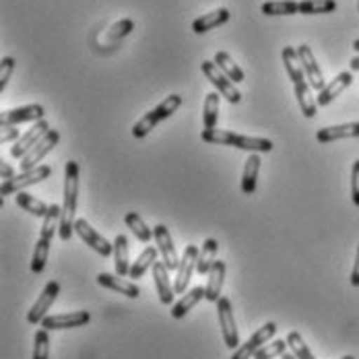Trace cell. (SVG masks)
Instances as JSON below:
<instances>
[{
  "label": "cell",
  "instance_id": "cell-13",
  "mask_svg": "<svg viewBox=\"0 0 359 359\" xmlns=\"http://www.w3.org/2000/svg\"><path fill=\"white\" fill-rule=\"evenodd\" d=\"M89 323H91V314L85 312V310H79V312L46 316L39 326L46 328V330H69V328H79V326H85Z\"/></svg>",
  "mask_w": 359,
  "mask_h": 359
},
{
  "label": "cell",
  "instance_id": "cell-35",
  "mask_svg": "<svg viewBox=\"0 0 359 359\" xmlns=\"http://www.w3.org/2000/svg\"><path fill=\"white\" fill-rule=\"evenodd\" d=\"M337 11V0H302L299 13L302 15H328Z\"/></svg>",
  "mask_w": 359,
  "mask_h": 359
},
{
  "label": "cell",
  "instance_id": "cell-41",
  "mask_svg": "<svg viewBox=\"0 0 359 359\" xmlns=\"http://www.w3.org/2000/svg\"><path fill=\"white\" fill-rule=\"evenodd\" d=\"M13 71H15V58L13 56H4L0 60V93H4L11 76H13Z\"/></svg>",
  "mask_w": 359,
  "mask_h": 359
},
{
  "label": "cell",
  "instance_id": "cell-3",
  "mask_svg": "<svg viewBox=\"0 0 359 359\" xmlns=\"http://www.w3.org/2000/svg\"><path fill=\"white\" fill-rule=\"evenodd\" d=\"M201 139L205 143L211 144H227V147H236L240 151H250V153H271L273 151V141L269 139H258V137H244L231 130H223V128H211V130H203Z\"/></svg>",
  "mask_w": 359,
  "mask_h": 359
},
{
  "label": "cell",
  "instance_id": "cell-45",
  "mask_svg": "<svg viewBox=\"0 0 359 359\" xmlns=\"http://www.w3.org/2000/svg\"><path fill=\"white\" fill-rule=\"evenodd\" d=\"M0 176H2V182L15 178V174H13V168H11V165H6L4 161H0Z\"/></svg>",
  "mask_w": 359,
  "mask_h": 359
},
{
  "label": "cell",
  "instance_id": "cell-30",
  "mask_svg": "<svg viewBox=\"0 0 359 359\" xmlns=\"http://www.w3.org/2000/svg\"><path fill=\"white\" fill-rule=\"evenodd\" d=\"M260 11H262V15H269V17L297 15L299 2H295V0H266V2H262Z\"/></svg>",
  "mask_w": 359,
  "mask_h": 359
},
{
  "label": "cell",
  "instance_id": "cell-16",
  "mask_svg": "<svg viewBox=\"0 0 359 359\" xmlns=\"http://www.w3.org/2000/svg\"><path fill=\"white\" fill-rule=\"evenodd\" d=\"M50 133V126H48V122L46 120H39L36 122L29 130H25L23 133V137L15 143V147L11 149V157H15V159H23V155L27 153V151H32L34 147H36L46 135Z\"/></svg>",
  "mask_w": 359,
  "mask_h": 359
},
{
  "label": "cell",
  "instance_id": "cell-14",
  "mask_svg": "<svg viewBox=\"0 0 359 359\" xmlns=\"http://www.w3.org/2000/svg\"><path fill=\"white\" fill-rule=\"evenodd\" d=\"M153 238H155V244H157V250L163 256V262L170 271H178L180 258L176 246H174V240H172V233L165 225H155L153 229Z\"/></svg>",
  "mask_w": 359,
  "mask_h": 359
},
{
  "label": "cell",
  "instance_id": "cell-20",
  "mask_svg": "<svg viewBox=\"0 0 359 359\" xmlns=\"http://www.w3.org/2000/svg\"><path fill=\"white\" fill-rule=\"evenodd\" d=\"M97 283H100L102 287L111 289V291H116V293H120V295H126V297H130V299H137V297L141 295V289H139L137 283L126 281V279L120 277V275L100 273V275H97Z\"/></svg>",
  "mask_w": 359,
  "mask_h": 359
},
{
  "label": "cell",
  "instance_id": "cell-7",
  "mask_svg": "<svg viewBox=\"0 0 359 359\" xmlns=\"http://www.w3.org/2000/svg\"><path fill=\"white\" fill-rule=\"evenodd\" d=\"M50 176H52V168H50V165H39V168L29 170V172H21L19 176H15V178L2 182V186H0V194H2V196L19 194V192H23L27 186L39 184V182H43V180L50 178Z\"/></svg>",
  "mask_w": 359,
  "mask_h": 359
},
{
  "label": "cell",
  "instance_id": "cell-17",
  "mask_svg": "<svg viewBox=\"0 0 359 359\" xmlns=\"http://www.w3.org/2000/svg\"><path fill=\"white\" fill-rule=\"evenodd\" d=\"M39 120H43V106L32 104V106H23V108L2 111L0 114V128L25 124V122H39Z\"/></svg>",
  "mask_w": 359,
  "mask_h": 359
},
{
  "label": "cell",
  "instance_id": "cell-21",
  "mask_svg": "<svg viewBox=\"0 0 359 359\" xmlns=\"http://www.w3.org/2000/svg\"><path fill=\"white\" fill-rule=\"evenodd\" d=\"M341 139H359V122H347L339 126H326L316 133L318 143H334Z\"/></svg>",
  "mask_w": 359,
  "mask_h": 359
},
{
  "label": "cell",
  "instance_id": "cell-31",
  "mask_svg": "<svg viewBox=\"0 0 359 359\" xmlns=\"http://www.w3.org/2000/svg\"><path fill=\"white\" fill-rule=\"evenodd\" d=\"M15 203H17V207H21L23 211H27V213H32L34 217H39V219H43V217L48 215V211H50V205H46L43 201H39L36 198L34 194H29V192H19L17 196H15Z\"/></svg>",
  "mask_w": 359,
  "mask_h": 359
},
{
  "label": "cell",
  "instance_id": "cell-32",
  "mask_svg": "<svg viewBox=\"0 0 359 359\" xmlns=\"http://www.w3.org/2000/svg\"><path fill=\"white\" fill-rule=\"evenodd\" d=\"M157 254L159 250L157 248H153V246H147L141 254H139V258L133 262V266H130V279H141L144 273L149 271V269H153V264L157 262Z\"/></svg>",
  "mask_w": 359,
  "mask_h": 359
},
{
  "label": "cell",
  "instance_id": "cell-22",
  "mask_svg": "<svg viewBox=\"0 0 359 359\" xmlns=\"http://www.w3.org/2000/svg\"><path fill=\"white\" fill-rule=\"evenodd\" d=\"M227 21H229V11H227V8H215V11H211V13H207V15L194 19L192 32L198 34V36H203V34H207V32H211V29H215V27H221V25L227 23Z\"/></svg>",
  "mask_w": 359,
  "mask_h": 359
},
{
  "label": "cell",
  "instance_id": "cell-37",
  "mask_svg": "<svg viewBox=\"0 0 359 359\" xmlns=\"http://www.w3.org/2000/svg\"><path fill=\"white\" fill-rule=\"evenodd\" d=\"M285 341H287L289 351H291L297 359H316L314 358V353L310 351V347L306 345V341H304V337H302L299 332L291 330Z\"/></svg>",
  "mask_w": 359,
  "mask_h": 359
},
{
  "label": "cell",
  "instance_id": "cell-26",
  "mask_svg": "<svg viewBox=\"0 0 359 359\" xmlns=\"http://www.w3.org/2000/svg\"><path fill=\"white\" fill-rule=\"evenodd\" d=\"M260 153H250L244 165L242 174V192L244 194H254L258 186V172H260Z\"/></svg>",
  "mask_w": 359,
  "mask_h": 359
},
{
  "label": "cell",
  "instance_id": "cell-1",
  "mask_svg": "<svg viewBox=\"0 0 359 359\" xmlns=\"http://www.w3.org/2000/svg\"><path fill=\"white\" fill-rule=\"evenodd\" d=\"M76 196H79V163L69 161L65 168V196H62V217L58 227V238L69 242L74 231V215H76Z\"/></svg>",
  "mask_w": 359,
  "mask_h": 359
},
{
  "label": "cell",
  "instance_id": "cell-9",
  "mask_svg": "<svg viewBox=\"0 0 359 359\" xmlns=\"http://www.w3.org/2000/svg\"><path fill=\"white\" fill-rule=\"evenodd\" d=\"M74 233H76L91 250L97 252L100 256L108 258L109 254H114V244H109L102 233H97V231L89 225L87 219H76V221H74Z\"/></svg>",
  "mask_w": 359,
  "mask_h": 359
},
{
  "label": "cell",
  "instance_id": "cell-47",
  "mask_svg": "<svg viewBox=\"0 0 359 359\" xmlns=\"http://www.w3.org/2000/svg\"><path fill=\"white\" fill-rule=\"evenodd\" d=\"M281 359H297V358H295L291 351H287V353H283V355H281Z\"/></svg>",
  "mask_w": 359,
  "mask_h": 359
},
{
  "label": "cell",
  "instance_id": "cell-33",
  "mask_svg": "<svg viewBox=\"0 0 359 359\" xmlns=\"http://www.w3.org/2000/svg\"><path fill=\"white\" fill-rule=\"evenodd\" d=\"M215 62L217 67L221 69V71L225 72L227 76H229V81H233V83H242L244 79H246V74H244V71L233 62V58L227 54V52H217L215 54Z\"/></svg>",
  "mask_w": 359,
  "mask_h": 359
},
{
  "label": "cell",
  "instance_id": "cell-50",
  "mask_svg": "<svg viewBox=\"0 0 359 359\" xmlns=\"http://www.w3.org/2000/svg\"><path fill=\"white\" fill-rule=\"evenodd\" d=\"M358 8H359V0H358Z\"/></svg>",
  "mask_w": 359,
  "mask_h": 359
},
{
  "label": "cell",
  "instance_id": "cell-27",
  "mask_svg": "<svg viewBox=\"0 0 359 359\" xmlns=\"http://www.w3.org/2000/svg\"><path fill=\"white\" fill-rule=\"evenodd\" d=\"M281 56H283V65L287 69L289 79H291L293 85H297L302 81H308L306 79V72H304V67H302V60H299V54H297V48L285 46L283 52H281Z\"/></svg>",
  "mask_w": 359,
  "mask_h": 359
},
{
  "label": "cell",
  "instance_id": "cell-40",
  "mask_svg": "<svg viewBox=\"0 0 359 359\" xmlns=\"http://www.w3.org/2000/svg\"><path fill=\"white\" fill-rule=\"evenodd\" d=\"M135 29V21L133 19H122V21H118L116 25H111L108 29V34L104 36L106 41H116V39H120V37H126L130 32Z\"/></svg>",
  "mask_w": 359,
  "mask_h": 359
},
{
  "label": "cell",
  "instance_id": "cell-10",
  "mask_svg": "<svg viewBox=\"0 0 359 359\" xmlns=\"http://www.w3.org/2000/svg\"><path fill=\"white\" fill-rule=\"evenodd\" d=\"M198 254H201V248L194 246V244H188L186 250H184V256L180 260L178 271H176V283H174V289L178 295H184L188 291V283L192 279V273L196 271V262H198Z\"/></svg>",
  "mask_w": 359,
  "mask_h": 359
},
{
  "label": "cell",
  "instance_id": "cell-46",
  "mask_svg": "<svg viewBox=\"0 0 359 359\" xmlns=\"http://www.w3.org/2000/svg\"><path fill=\"white\" fill-rule=\"evenodd\" d=\"M349 67H351V71H359V56H355V58H351Z\"/></svg>",
  "mask_w": 359,
  "mask_h": 359
},
{
  "label": "cell",
  "instance_id": "cell-48",
  "mask_svg": "<svg viewBox=\"0 0 359 359\" xmlns=\"http://www.w3.org/2000/svg\"><path fill=\"white\" fill-rule=\"evenodd\" d=\"M353 50H355V52H359V39H355V41H353Z\"/></svg>",
  "mask_w": 359,
  "mask_h": 359
},
{
  "label": "cell",
  "instance_id": "cell-18",
  "mask_svg": "<svg viewBox=\"0 0 359 359\" xmlns=\"http://www.w3.org/2000/svg\"><path fill=\"white\" fill-rule=\"evenodd\" d=\"M151 271H153V281H155V291L159 295V302L163 306H172L176 297V289L172 287V281H170V269L165 266V262L157 260Z\"/></svg>",
  "mask_w": 359,
  "mask_h": 359
},
{
  "label": "cell",
  "instance_id": "cell-42",
  "mask_svg": "<svg viewBox=\"0 0 359 359\" xmlns=\"http://www.w3.org/2000/svg\"><path fill=\"white\" fill-rule=\"evenodd\" d=\"M351 201L355 207H359V159L353 163L351 170Z\"/></svg>",
  "mask_w": 359,
  "mask_h": 359
},
{
  "label": "cell",
  "instance_id": "cell-8",
  "mask_svg": "<svg viewBox=\"0 0 359 359\" xmlns=\"http://www.w3.org/2000/svg\"><path fill=\"white\" fill-rule=\"evenodd\" d=\"M58 295H60V283H58V281H48L46 287L41 289L37 302L32 306V310L27 312V323L37 324V326H39L41 320L48 316L52 304L58 299Z\"/></svg>",
  "mask_w": 359,
  "mask_h": 359
},
{
  "label": "cell",
  "instance_id": "cell-15",
  "mask_svg": "<svg viewBox=\"0 0 359 359\" xmlns=\"http://www.w3.org/2000/svg\"><path fill=\"white\" fill-rule=\"evenodd\" d=\"M297 54H299V60H302V67H304L308 83L312 85V89H316L320 93L326 87V83H324L323 71H320V67L316 62V56H314L312 48L308 43H302V46H297Z\"/></svg>",
  "mask_w": 359,
  "mask_h": 359
},
{
  "label": "cell",
  "instance_id": "cell-28",
  "mask_svg": "<svg viewBox=\"0 0 359 359\" xmlns=\"http://www.w3.org/2000/svg\"><path fill=\"white\" fill-rule=\"evenodd\" d=\"M293 91H295V97H297V104H299L302 114L306 118H314L316 109H318V104H316V100H312V85L308 81H302V83L293 85Z\"/></svg>",
  "mask_w": 359,
  "mask_h": 359
},
{
  "label": "cell",
  "instance_id": "cell-34",
  "mask_svg": "<svg viewBox=\"0 0 359 359\" xmlns=\"http://www.w3.org/2000/svg\"><path fill=\"white\" fill-rule=\"evenodd\" d=\"M124 223H126V227L137 236V240H141L143 244H149V242L153 240V229L147 227V223H144L143 217L139 215V213H126Z\"/></svg>",
  "mask_w": 359,
  "mask_h": 359
},
{
  "label": "cell",
  "instance_id": "cell-23",
  "mask_svg": "<svg viewBox=\"0 0 359 359\" xmlns=\"http://www.w3.org/2000/svg\"><path fill=\"white\" fill-rule=\"evenodd\" d=\"M225 271H227V264L223 260H217L211 269V273L207 275L209 281H207V295L205 299L211 302V304H217L219 297H221V289H223V281H225Z\"/></svg>",
  "mask_w": 359,
  "mask_h": 359
},
{
  "label": "cell",
  "instance_id": "cell-44",
  "mask_svg": "<svg viewBox=\"0 0 359 359\" xmlns=\"http://www.w3.org/2000/svg\"><path fill=\"white\" fill-rule=\"evenodd\" d=\"M351 285L353 287H359V244H358V252H355V262H353V271H351Z\"/></svg>",
  "mask_w": 359,
  "mask_h": 359
},
{
  "label": "cell",
  "instance_id": "cell-2",
  "mask_svg": "<svg viewBox=\"0 0 359 359\" xmlns=\"http://www.w3.org/2000/svg\"><path fill=\"white\" fill-rule=\"evenodd\" d=\"M60 217H62V207L60 205H50L48 215L43 217L41 221V229H39V240L36 244V252L32 258V273L41 275L48 262V254H50V246H52V238L56 233V229L60 227Z\"/></svg>",
  "mask_w": 359,
  "mask_h": 359
},
{
  "label": "cell",
  "instance_id": "cell-19",
  "mask_svg": "<svg viewBox=\"0 0 359 359\" xmlns=\"http://www.w3.org/2000/svg\"><path fill=\"white\" fill-rule=\"evenodd\" d=\"M353 83V74L349 71L341 72V74H337L330 83H326V87H324L323 91L318 93V97H316V104L323 108V106H328L330 102H334L349 85Z\"/></svg>",
  "mask_w": 359,
  "mask_h": 359
},
{
  "label": "cell",
  "instance_id": "cell-38",
  "mask_svg": "<svg viewBox=\"0 0 359 359\" xmlns=\"http://www.w3.org/2000/svg\"><path fill=\"white\" fill-rule=\"evenodd\" d=\"M289 345L287 341L283 339H277V341H269L266 345H262L256 353H254V359H275L281 358L283 353H287Z\"/></svg>",
  "mask_w": 359,
  "mask_h": 359
},
{
  "label": "cell",
  "instance_id": "cell-29",
  "mask_svg": "<svg viewBox=\"0 0 359 359\" xmlns=\"http://www.w3.org/2000/svg\"><path fill=\"white\" fill-rule=\"evenodd\" d=\"M217 250H219V242H217L215 238L205 240V244H203V248H201V254H198V262H196V273H198V275L205 277V275L211 273L213 264L217 262Z\"/></svg>",
  "mask_w": 359,
  "mask_h": 359
},
{
  "label": "cell",
  "instance_id": "cell-4",
  "mask_svg": "<svg viewBox=\"0 0 359 359\" xmlns=\"http://www.w3.org/2000/svg\"><path fill=\"white\" fill-rule=\"evenodd\" d=\"M182 106V97L180 95H170V97H165L157 108H153L151 111H147L143 118L133 126V137L135 139H144L159 122H163V120H168V118H172V114H176L178 108Z\"/></svg>",
  "mask_w": 359,
  "mask_h": 359
},
{
  "label": "cell",
  "instance_id": "cell-39",
  "mask_svg": "<svg viewBox=\"0 0 359 359\" xmlns=\"http://www.w3.org/2000/svg\"><path fill=\"white\" fill-rule=\"evenodd\" d=\"M50 353V339H48V330L46 328H37L36 337H34V359H48Z\"/></svg>",
  "mask_w": 359,
  "mask_h": 359
},
{
  "label": "cell",
  "instance_id": "cell-43",
  "mask_svg": "<svg viewBox=\"0 0 359 359\" xmlns=\"http://www.w3.org/2000/svg\"><path fill=\"white\" fill-rule=\"evenodd\" d=\"M19 141L21 139V133L17 130V126H4L2 128V135H0V144L11 143V141Z\"/></svg>",
  "mask_w": 359,
  "mask_h": 359
},
{
  "label": "cell",
  "instance_id": "cell-49",
  "mask_svg": "<svg viewBox=\"0 0 359 359\" xmlns=\"http://www.w3.org/2000/svg\"><path fill=\"white\" fill-rule=\"evenodd\" d=\"M341 359H355L353 355H345V358H341Z\"/></svg>",
  "mask_w": 359,
  "mask_h": 359
},
{
  "label": "cell",
  "instance_id": "cell-6",
  "mask_svg": "<svg viewBox=\"0 0 359 359\" xmlns=\"http://www.w3.org/2000/svg\"><path fill=\"white\" fill-rule=\"evenodd\" d=\"M217 318H219V326H221V334H223L225 347L236 351L240 347V332H238V326H236L231 302L227 297H219V302H217Z\"/></svg>",
  "mask_w": 359,
  "mask_h": 359
},
{
  "label": "cell",
  "instance_id": "cell-25",
  "mask_svg": "<svg viewBox=\"0 0 359 359\" xmlns=\"http://www.w3.org/2000/svg\"><path fill=\"white\" fill-rule=\"evenodd\" d=\"M205 295H207V289L205 287H192L190 291H186V293H184V297L172 306V312H170V314H172V318H176V320L184 318L188 312H192V310H194V306H196Z\"/></svg>",
  "mask_w": 359,
  "mask_h": 359
},
{
  "label": "cell",
  "instance_id": "cell-12",
  "mask_svg": "<svg viewBox=\"0 0 359 359\" xmlns=\"http://www.w3.org/2000/svg\"><path fill=\"white\" fill-rule=\"evenodd\" d=\"M58 143H60V133L58 130H50L32 151H27L23 155V159H21V172H29L34 168H39V161Z\"/></svg>",
  "mask_w": 359,
  "mask_h": 359
},
{
  "label": "cell",
  "instance_id": "cell-11",
  "mask_svg": "<svg viewBox=\"0 0 359 359\" xmlns=\"http://www.w3.org/2000/svg\"><path fill=\"white\" fill-rule=\"evenodd\" d=\"M275 332H277V324L275 323L262 324V326L252 334L250 339H248L244 345H240V347L233 351L231 359H252L254 358V353H256L262 345H266V343L273 339V334H275Z\"/></svg>",
  "mask_w": 359,
  "mask_h": 359
},
{
  "label": "cell",
  "instance_id": "cell-36",
  "mask_svg": "<svg viewBox=\"0 0 359 359\" xmlns=\"http://www.w3.org/2000/svg\"><path fill=\"white\" fill-rule=\"evenodd\" d=\"M217 118H219V93H209L207 100H205V108H203V124H205V130L215 128Z\"/></svg>",
  "mask_w": 359,
  "mask_h": 359
},
{
  "label": "cell",
  "instance_id": "cell-5",
  "mask_svg": "<svg viewBox=\"0 0 359 359\" xmlns=\"http://www.w3.org/2000/svg\"><path fill=\"white\" fill-rule=\"evenodd\" d=\"M201 71L205 72V76L213 83V87H215L217 91L221 93V97H225L229 104H240V102H242V93L238 91L236 83H233V81H229V76L221 71L215 62L205 60V62L201 65Z\"/></svg>",
  "mask_w": 359,
  "mask_h": 359
},
{
  "label": "cell",
  "instance_id": "cell-24",
  "mask_svg": "<svg viewBox=\"0 0 359 359\" xmlns=\"http://www.w3.org/2000/svg\"><path fill=\"white\" fill-rule=\"evenodd\" d=\"M128 238L124 233L116 236L114 240V256H116V275L126 277L130 275V248H128Z\"/></svg>",
  "mask_w": 359,
  "mask_h": 359
}]
</instances>
